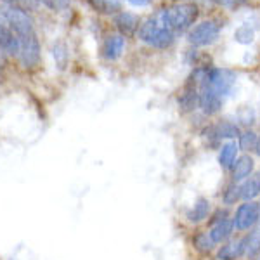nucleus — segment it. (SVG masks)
Returning a JSON list of instances; mask_svg holds the SVG:
<instances>
[{"label": "nucleus", "mask_w": 260, "mask_h": 260, "mask_svg": "<svg viewBox=\"0 0 260 260\" xmlns=\"http://www.w3.org/2000/svg\"><path fill=\"white\" fill-rule=\"evenodd\" d=\"M156 14L175 35H180L196 23L200 16V7L192 2H179L174 6L163 7Z\"/></svg>", "instance_id": "nucleus-1"}, {"label": "nucleus", "mask_w": 260, "mask_h": 260, "mask_svg": "<svg viewBox=\"0 0 260 260\" xmlns=\"http://www.w3.org/2000/svg\"><path fill=\"white\" fill-rule=\"evenodd\" d=\"M137 35H139V40L144 42L146 45H149V47H153V49H160V50L172 47L175 42V37H177L165 23H163L158 14L146 19L139 26V30H137Z\"/></svg>", "instance_id": "nucleus-2"}, {"label": "nucleus", "mask_w": 260, "mask_h": 260, "mask_svg": "<svg viewBox=\"0 0 260 260\" xmlns=\"http://www.w3.org/2000/svg\"><path fill=\"white\" fill-rule=\"evenodd\" d=\"M18 61L21 64V68L26 71H33L40 66L42 61V47L37 31L31 35L21 37L19 39V54H18Z\"/></svg>", "instance_id": "nucleus-3"}, {"label": "nucleus", "mask_w": 260, "mask_h": 260, "mask_svg": "<svg viewBox=\"0 0 260 260\" xmlns=\"http://www.w3.org/2000/svg\"><path fill=\"white\" fill-rule=\"evenodd\" d=\"M260 222V205L257 201H243L240 207L236 208V213L233 217L234 231L245 233L251 231Z\"/></svg>", "instance_id": "nucleus-4"}, {"label": "nucleus", "mask_w": 260, "mask_h": 260, "mask_svg": "<svg viewBox=\"0 0 260 260\" xmlns=\"http://www.w3.org/2000/svg\"><path fill=\"white\" fill-rule=\"evenodd\" d=\"M219 35H220V24L213 19H208L192 28L189 35H187V42H189L192 47H207V45H212L213 42H217Z\"/></svg>", "instance_id": "nucleus-5"}, {"label": "nucleus", "mask_w": 260, "mask_h": 260, "mask_svg": "<svg viewBox=\"0 0 260 260\" xmlns=\"http://www.w3.org/2000/svg\"><path fill=\"white\" fill-rule=\"evenodd\" d=\"M198 99H200L198 83L189 77L186 85L179 92V98H177L180 113H192L194 110H198Z\"/></svg>", "instance_id": "nucleus-6"}, {"label": "nucleus", "mask_w": 260, "mask_h": 260, "mask_svg": "<svg viewBox=\"0 0 260 260\" xmlns=\"http://www.w3.org/2000/svg\"><path fill=\"white\" fill-rule=\"evenodd\" d=\"M115 26L116 30L120 31V35L123 39H128V37H134L137 33L141 26V19L137 14L134 12H127V11H120L115 14Z\"/></svg>", "instance_id": "nucleus-7"}, {"label": "nucleus", "mask_w": 260, "mask_h": 260, "mask_svg": "<svg viewBox=\"0 0 260 260\" xmlns=\"http://www.w3.org/2000/svg\"><path fill=\"white\" fill-rule=\"evenodd\" d=\"M210 213H212V201L205 198V196H201V198L196 200L186 210V220L191 225H198L201 222L207 220L210 217Z\"/></svg>", "instance_id": "nucleus-8"}, {"label": "nucleus", "mask_w": 260, "mask_h": 260, "mask_svg": "<svg viewBox=\"0 0 260 260\" xmlns=\"http://www.w3.org/2000/svg\"><path fill=\"white\" fill-rule=\"evenodd\" d=\"M253 170H255L253 158L250 154H241V156H238V160L234 161L233 169H231V179H233V182L241 184L243 180L251 177Z\"/></svg>", "instance_id": "nucleus-9"}, {"label": "nucleus", "mask_w": 260, "mask_h": 260, "mask_svg": "<svg viewBox=\"0 0 260 260\" xmlns=\"http://www.w3.org/2000/svg\"><path fill=\"white\" fill-rule=\"evenodd\" d=\"M0 52L12 57H18L19 54V39L2 21H0Z\"/></svg>", "instance_id": "nucleus-10"}, {"label": "nucleus", "mask_w": 260, "mask_h": 260, "mask_svg": "<svg viewBox=\"0 0 260 260\" xmlns=\"http://www.w3.org/2000/svg\"><path fill=\"white\" fill-rule=\"evenodd\" d=\"M125 49V39L121 35H110L106 37L103 42V47H101V56L106 61H116L121 57Z\"/></svg>", "instance_id": "nucleus-11"}, {"label": "nucleus", "mask_w": 260, "mask_h": 260, "mask_svg": "<svg viewBox=\"0 0 260 260\" xmlns=\"http://www.w3.org/2000/svg\"><path fill=\"white\" fill-rule=\"evenodd\" d=\"M245 257V238L222 243L217 250V260H240Z\"/></svg>", "instance_id": "nucleus-12"}, {"label": "nucleus", "mask_w": 260, "mask_h": 260, "mask_svg": "<svg viewBox=\"0 0 260 260\" xmlns=\"http://www.w3.org/2000/svg\"><path fill=\"white\" fill-rule=\"evenodd\" d=\"M233 233H234V224L231 217L208 228V234H210L212 241L215 243V245H222V243L229 241L231 238H233Z\"/></svg>", "instance_id": "nucleus-13"}, {"label": "nucleus", "mask_w": 260, "mask_h": 260, "mask_svg": "<svg viewBox=\"0 0 260 260\" xmlns=\"http://www.w3.org/2000/svg\"><path fill=\"white\" fill-rule=\"evenodd\" d=\"M238 142L234 141H228L224 144H220L219 148V165L222 167L224 170H231L234 165V161L238 160Z\"/></svg>", "instance_id": "nucleus-14"}, {"label": "nucleus", "mask_w": 260, "mask_h": 260, "mask_svg": "<svg viewBox=\"0 0 260 260\" xmlns=\"http://www.w3.org/2000/svg\"><path fill=\"white\" fill-rule=\"evenodd\" d=\"M213 128H215V134L219 137V141H234L236 137H240L241 130L238 127V123H233L229 120H220L217 123H213Z\"/></svg>", "instance_id": "nucleus-15"}, {"label": "nucleus", "mask_w": 260, "mask_h": 260, "mask_svg": "<svg viewBox=\"0 0 260 260\" xmlns=\"http://www.w3.org/2000/svg\"><path fill=\"white\" fill-rule=\"evenodd\" d=\"M192 246L194 250L201 255H210L215 250V243L212 241L208 231H198V233L192 234Z\"/></svg>", "instance_id": "nucleus-16"}, {"label": "nucleus", "mask_w": 260, "mask_h": 260, "mask_svg": "<svg viewBox=\"0 0 260 260\" xmlns=\"http://www.w3.org/2000/svg\"><path fill=\"white\" fill-rule=\"evenodd\" d=\"M240 196L243 201H255L260 196V182L257 177H248L240 184Z\"/></svg>", "instance_id": "nucleus-17"}, {"label": "nucleus", "mask_w": 260, "mask_h": 260, "mask_svg": "<svg viewBox=\"0 0 260 260\" xmlns=\"http://www.w3.org/2000/svg\"><path fill=\"white\" fill-rule=\"evenodd\" d=\"M260 255V233L253 231L245 236V257L248 260H255Z\"/></svg>", "instance_id": "nucleus-18"}, {"label": "nucleus", "mask_w": 260, "mask_h": 260, "mask_svg": "<svg viewBox=\"0 0 260 260\" xmlns=\"http://www.w3.org/2000/svg\"><path fill=\"white\" fill-rule=\"evenodd\" d=\"M89 4L103 14H115L121 11V0H89Z\"/></svg>", "instance_id": "nucleus-19"}, {"label": "nucleus", "mask_w": 260, "mask_h": 260, "mask_svg": "<svg viewBox=\"0 0 260 260\" xmlns=\"http://www.w3.org/2000/svg\"><path fill=\"white\" fill-rule=\"evenodd\" d=\"M257 141H258V136L253 132L251 128H246L243 130V132L240 134V137H238V148H240V151H253L255 146H257Z\"/></svg>", "instance_id": "nucleus-20"}, {"label": "nucleus", "mask_w": 260, "mask_h": 260, "mask_svg": "<svg viewBox=\"0 0 260 260\" xmlns=\"http://www.w3.org/2000/svg\"><path fill=\"white\" fill-rule=\"evenodd\" d=\"M240 200H241L240 184H236V182L228 184V186H225V189L222 191V203H224L225 207H231V205H236Z\"/></svg>", "instance_id": "nucleus-21"}, {"label": "nucleus", "mask_w": 260, "mask_h": 260, "mask_svg": "<svg viewBox=\"0 0 260 260\" xmlns=\"http://www.w3.org/2000/svg\"><path fill=\"white\" fill-rule=\"evenodd\" d=\"M0 2H2L4 6L12 7V9H19L23 12H31L40 7L39 0H0Z\"/></svg>", "instance_id": "nucleus-22"}, {"label": "nucleus", "mask_w": 260, "mask_h": 260, "mask_svg": "<svg viewBox=\"0 0 260 260\" xmlns=\"http://www.w3.org/2000/svg\"><path fill=\"white\" fill-rule=\"evenodd\" d=\"M234 40L241 45H250L255 40V30L250 24H241L236 31H234Z\"/></svg>", "instance_id": "nucleus-23"}, {"label": "nucleus", "mask_w": 260, "mask_h": 260, "mask_svg": "<svg viewBox=\"0 0 260 260\" xmlns=\"http://www.w3.org/2000/svg\"><path fill=\"white\" fill-rule=\"evenodd\" d=\"M42 6H45L47 9L50 11H56V12H61V11H66L70 7L71 0H39Z\"/></svg>", "instance_id": "nucleus-24"}, {"label": "nucleus", "mask_w": 260, "mask_h": 260, "mask_svg": "<svg viewBox=\"0 0 260 260\" xmlns=\"http://www.w3.org/2000/svg\"><path fill=\"white\" fill-rule=\"evenodd\" d=\"M229 217H231L229 215V208L228 207H224V208L219 207L215 212L210 213V217H208V219H210V220H208V228H210V225H213V224H217V222H220V220L229 219Z\"/></svg>", "instance_id": "nucleus-25"}, {"label": "nucleus", "mask_w": 260, "mask_h": 260, "mask_svg": "<svg viewBox=\"0 0 260 260\" xmlns=\"http://www.w3.org/2000/svg\"><path fill=\"white\" fill-rule=\"evenodd\" d=\"M238 118H240V123L245 125V127H250V125L255 123V111L250 110V108H243L240 111V115H238Z\"/></svg>", "instance_id": "nucleus-26"}, {"label": "nucleus", "mask_w": 260, "mask_h": 260, "mask_svg": "<svg viewBox=\"0 0 260 260\" xmlns=\"http://www.w3.org/2000/svg\"><path fill=\"white\" fill-rule=\"evenodd\" d=\"M217 6L225 7V9H238V7L245 6L246 0H213Z\"/></svg>", "instance_id": "nucleus-27"}, {"label": "nucleus", "mask_w": 260, "mask_h": 260, "mask_svg": "<svg viewBox=\"0 0 260 260\" xmlns=\"http://www.w3.org/2000/svg\"><path fill=\"white\" fill-rule=\"evenodd\" d=\"M127 2L134 7H149L153 0H127Z\"/></svg>", "instance_id": "nucleus-28"}, {"label": "nucleus", "mask_w": 260, "mask_h": 260, "mask_svg": "<svg viewBox=\"0 0 260 260\" xmlns=\"http://www.w3.org/2000/svg\"><path fill=\"white\" fill-rule=\"evenodd\" d=\"M255 154H257V156L260 158V137H258V141H257V146H255Z\"/></svg>", "instance_id": "nucleus-29"}, {"label": "nucleus", "mask_w": 260, "mask_h": 260, "mask_svg": "<svg viewBox=\"0 0 260 260\" xmlns=\"http://www.w3.org/2000/svg\"><path fill=\"white\" fill-rule=\"evenodd\" d=\"M255 177H257V179H258V182H260V170H258V174L255 175Z\"/></svg>", "instance_id": "nucleus-30"}, {"label": "nucleus", "mask_w": 260, "mask_h": 260, "mask_svg": "<svg viewBox=\"0 0 260 260\" xmlns=\"http://www.w3.org/2000/svg\"><path fill=\"white\" fill-rule=\"evenodd\" d=\"M258 205H260V203H258Z\"/></svg>", "instance_id": "nucleus-31"}]
</instances>
